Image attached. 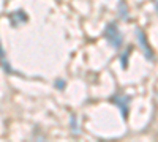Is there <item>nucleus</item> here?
Segmentation results:
<instances>
[{"label":"nucleus","mask_w":158,"mask_h":142,"mask_svg":"<svg viewBox=\"0 0 158 142\" xmlns=\"http://www.w3.org/2000/svg\"><path fill=\"white\" fill-rule=\"evenodd\" d=\"M103 36L106 38L108 43L114 49H120V46L123 43V36H122V33H120V30H118L115 22H109L106 25V29H104V32H103Z\"/></svg>","instance_id":"f257e3e1"},{"label":"nucleus","mask_w":158,"mask_h":142,"mask_svg":"<svg viewBox=\"0 0 158 142\" xmlns=\"http://www.w3.org/2000/svg\"><path fill=\"white\" fill-rule=\"evenodd\" d=\"M111 101L114 103V104H115L118 109H120L122 117H123V119H127V115H128V106H130L131 98H130V96H127V95H123V93H115V95H112V96H111Z\"/></svg>","instance_id":"f03ea898"},{"label":"nucleus","mask_w":158,"mask_h":142,"mask_svg":"<svg viewBox=\"0 0 158 142\" xmlns=\"http://www.w3.org/2000/svg\"><path fill=\"white\" fill-rule=\"evenodd\" d=\"M136 36H138V44H139V47L142 49V52H144V55H146V59H152V51H150V47H149V44H147V40H146V35H144V32L141 30V29H136Z\"/></svg>","instance_id":"7ed1b4c3"},{"label":"nucleus","mask_w":158,"mask_h":142,"mask_svg":"<svg viewBox=\"0 0 158 142\" xmlns=\"http://www.w3.org/2000/svg\"><path fill=\"white\" fill-rule=\"evenodd\" d=\"M27 19H29L27 13L22 11V10H18V11H15V13H11V14H10V21H11L13 27H19L21 24L27 22Z\"/></svg>","instance_id":"20e7f679"},{"label":"nucleus","mask_w":158,"mask_h":142,"mask_svg":"<svg viewBox=\"0 0 158 142\" xmlns=\"http://www.w3.org/2000/svg\"><path fill=\"white\" fill-rule=\"evenodd\" d=\"M0 65H2V68H3L6 73H16L15 70L10 67V63H8V60H6V55H5V51H3L2 44H0Z\"/></svg>","instance_id":"39448f33"},{"label":"nucleus","mask_w":158,"mask_h":142,"mask_svg":"<svg viewBox=\"0 0 158 142\" xmlns=\"http://www.w3.org/2000/svg\"><path fill=\"white\" fill-rule=\"evenodd\" d=\"M118 14H120L122 19H128V8L125 6V2L118 3Z\"/></svg>","instance_id":"423d86ee"},{"label":"nucleus","mask_w":158,"mask_h":142,"mask_svg":"<svg viewBox=\"0 0 158 142\" xmlns=\"http://www.w3.org/2000/svg\"><path fill=\"white\" fill-rule=\"evenodd\" d=\"M70 123H71V131L79 134L81 131H79V125H77V119H76V115H71L70 117Z\"/></svg>","instance_id":"0eeeda50"},{"label":"nucleus","mask_w":158,"mask_h":142,"mask_svg":"<svg viewBox=\"0 0 158 142\" xmlns=\"http://www.w3.org/2000/svg\"><path fill=\"white\" fill-rule=\"evenodd\" d=\"M130 51H131V49H128V52L122 55V67H123V68H127V62H128V54H130Z\"/></svg>","instance_id":"6e6552de"},{"label":"nucleus","mask_w":158,"mask_h":142,"mask_svg":"<svg viewBox=\"0 0 158 142\" xmlns=\"http://www.w3.org/2000/svg\"><path fill=\"white\" fill-rule=\"evenodd\" d=\"M56 87H57L59 90H63V88H65V81H62V79H57V81H56Z\"/></svg>","instance_id":"1a4fd4ad"},{"label":"nucleus","mask_w":158,"mask_h":142,"mask_svg":"<svg viewBox=\"0 0 158 142\" xmlns=\"http://www.w3.org/2000/svg\"><path fill=\"white\" fill-rule=\"evenodd\" d=\"M155 10L158 11V0H155Z\"/></svg>","instance_id":"9d476101"}]
</instances>
